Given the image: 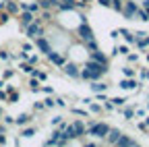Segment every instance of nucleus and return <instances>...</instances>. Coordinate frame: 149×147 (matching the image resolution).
<instances>
[{
	"label": "nucleus",
	"instance_id": "nucleus-1",
	"mask_svg": "<svg viewBox=\"0 0 149 147\" xmlns=\"http://www.w3.org/2000/svg\"><path fill=\"white\" fill-rule=\"evenodd\" d=\"M106 70H108V66H104L95 60H85V64L79 70V77L85 79V81H100Z\"/></svg>",
	"mask_w": 149,
	"mask_h": 147
},
{
	"label": "nucleus",
	"instance_id": "nucleus-2",
	"mask_svg": "<svg viewBox=\"0 0 149 147\" xmlns=\"http://www.w3.org/2000/svg\"><path fill=\"white\" fill-rule=\"evenodd\" d=\"M77 40H79L81 44H85V42H89V40H95V38H93V29L87 25V21H81V23L77 25Z\"/></svg>",
	"mask_w": 149,
	"mask_h": 147
},
{
	"label": "nucleus",
	"instance_id": "nucleus-3",
	"mask_svg": "<svg viewBox=\"0 0 149 147\" xmlns=\"http://www.w3.org/2000/svg\"><path fill=\"white\" fill-rule=\"evenodd\" d=\"M108 128H110V126H108L106 122H93V124L87 126V135L95 137V139H104L106 133H108Z\"/></svg>",
	"mask_w": 149,
	"mask_h": 147
},
{
	"label": "nucleus",
	"instance_id": "nucleus-4",
	"mask_svg": "<svg viewBox=\"0 0 149 147\" xmlns=\"http://www.w3.org/2000/svg\"><path fill=\"white\" fill-rule=\"evenodd\" d=\"M25 33H27V38L35 40V38H40V35H46V29H44L42 21L35 17V21H33L31 25H27V27H25Z\"/></svg>",
	"mask_w": 149,
	"mask_h": 147
},
{
	"label": "nucleus",
	"instance_id": "nucleus-5",
	"mask_svg": "<svg viewBox=\"0 0 149 147\" xmlns=\"http://www.w3.org/2000/svg\"><path fill=\"white\" fill-rule=\"evenodd\" d=\"M139 10V4L135 0H122V8H120V15H124L126 19H135V15Z\"/></svg>",
	"mask_w": 149,
	"mask_h": 147
},
{
	"label": "nucleus",
	"instance_id": "nucleus-6",
	"mask_svg": "<svg viewBox=\"0 0 149 147\" xmlns=\"http://www.w3.org/2000/svg\"><path fill=\"white\" fill-rule=\"evenodd\" d=\"M46 58H48V60H50L52 64H56V66H60V68H62V66H64V62H66V58L62 56L60 52H56V50H50V52L46 54Z\"/></svg>",
	"mask_w": 149,
	"mask_h": 147
},
{
	"label": "nucleus",
	"instance_id": "nucleus-7",
	"mask_svg": "<svg viewBox=\"0 0 149 147\" xmlns=\"http://www.w3.org/2000/svg\"><path fill=\"white\" fill-rule=\"evenodd\" d=\"M35 48L40 52H44V54H48L52 50V44L46 40V35H40V38H35Z\"/></svg>",
	"mask_w": 149,
	"mask_h": 147
},
{
	"label": "nucleus",
	"instance_id": "nucleus-8",
	"mask_svg": "<svg viewBox=\"0 0 149 147\" xmlns=\"http://www.w3.org/2000/svg\"><path fill=\"white\" fill-rule=\"evenodd\" d=\"M62 70L66 72L68 77H72V79H79V70H81V68H79L77 64H74V62H64Z\"/></svg>",
	"mask_w": 149,
	"mask_h": 147
},
{
	"label": "nucleus",
	"instance_id": "nucleus-9",
	"mask_svg": "<svg viewBox=\"0 0 149 147\" xmlns=\"http://www.w3.org/2000/svg\"><path fill=\"white\" fill-rule=\"evenodd\" d=\"M33 21H35V15H33V13H27V10H23L21 17H19V25H21L23 29H25L27 25H31Z\"/></svg>",
	"mask_w": 149,
	"mask_h": 147
},
{
	"label": "nucleus",
	"instance_id": "nucleus-10",
	"mask_svg": "<svg viewBox=\"0 0 149 147\" xmlns=\"http://www.w3.org/2000/svg\"><path fill=\"white\" fill-rule=\"evenodd\" d=\"M89 60H95V62H100V64L108 66V56H106L104 52H100V50H95V52H89Z\"/></svg>",
	"mask_w": 149,
	"mask_h": 147
},
{
	"label": "nucleus",
	"instance_id": "nucleus-11",
	"mask_svg": "<svg viewBox=\"0 0 149 147\" xmlns=\"http://www.w3.org/2000/svg\"><path fill=\"white\" fill-rule=\"evenodd\" d=\"M72 131H74V137H77V139H81L83 135H87V126L83 124V122H72Z\"/></svg>",
	"mask_w": 149,
	"mask_h": 147
},
{
	"label": "nucleus",
	"instance_id": "nucleus-12",
	"mask_svg": "<svg viewBox=\"0 0 149 147\" xmlns=\"http://www.w3.org/2000/svg\"><path fill=\"white\" fill-rule=\"evenodd\" d=\"M120 135H122V133L118 131V128H108V133H106V137H104V139H106L108 143L114 145V143L118 141V137H120Z\"/></svg>",
	"mask_w": 149,
	"mask_h": 147
},
{
	"label": "nucleus",
	"instance_id": "nucleus-13",
	"mask_svg": "<svg viewBox=\"0 0 149 147\" xmlns=\"http://www.w3.org/2000/svg\"><path fill=\"white\" fill-rule=\"evenodd\" d=\"M133 143H135V141L130 139L128 135H120V137H118V141H116L114 145H116V147H130Z\"/></svg>",
	"mask_w": 149,
	"mask_h": 147
},
{
	"label": "nucleus",
	"instance_id": "nucleus-14",
	"mask_svg": "<svg viewBox=\"0 0 149 147\" xmlns=\"http://www.w3.org/2000/svg\"><path fill=\"white\" fill-rule=\"evenodd\" d=\"M37 4H40V8H44V10H50V8H56L58 0H37Z\"/></svg>",
	"mask_w": 149,
	"mask_h": 147
},
{
	"label": "nucleus",
	"instance_id": "nucleus-15",
	"mask_svg": "<svg viewBox=\"0 0 149 147\" xmlns=\"http://www.w3.org/2000/svg\"><path fill=\"white\" fill-rule=\"evenodd\" d=\"M118 85H120L122 89H137V87H139V83L135 81V77H133V79H124V81H120Z\"/></svg>",
	"mask_w": 149,
	"mask_h": 147
},
{
	"label": "nucleus",
	"instance_id": "nucleus-16",
	"mask_svg": "<svg viewBox=\"0 0 149 147\" xmlns=\"http://www.w3.org/2000/svg\"><path fill=\"white\" fill-rule=\"evenodd\" d=\"M106 89H108V85L106 83H100V81H93V85H91L93 93H100V91H106Z\"/></svg>",
	"mask_w": 149,
	"mask_h": 147
},
{
	"label": "nucleus",
	"instance_id": "nucleus-17",
	"mask_svg": "<svg viewBox=\"0 0 149 147\" xmlns=\"http://www.w3.org/2000/svg\"><path fill=\"white\" fill-rule=\"evenodd\" d=\"M83 48H85L87 52H95V50H100V46H97V42H95V40L85 42V44H83Z\"/></svg>",
	"mask_w": 149,
	"mask_h": 147
},
{
	"label": "nucleus",
	"instance_id": "nucleus-18",
	"mask_svg": "<svg viewBox=\"0 0 149 147\" xmlns=\"http://www.w3.org/2000/svg\"><path fill=\"white\" fill-rule=\"evenodd\" d=\"M29 120H31V116H29V114H19V116L15 118V122H17L19 126H23V124H27Z\"/></svg>",
	"mask_w": 149,
	"mask_h": 147
},
{
	"label": "nucleus",
	"instance_id": "nucleus-19",
	"mask_svg": "<svg viewBox=\"0 0 149 147\" xmlns=\"http://www.w3.org/2000/svg\"><path fill=\"white\" fill-rule=\"evenodd\" d=\"M135 19H139V21H149V15H147L145 8L139 6V10H137V15H135Z\"/></svg>",
	"mask_w": 149,
	"mask_h": 147
},
{
	"label": "nucleus",
	"instance_id": "nucleus-20",
	"mask_svg": "<svg viewBox=\"0 0 149 147\" xmlns=\"http://www.w3.org/2000/svg\"><path fill=\"white\" fill-rule=\"evenodd\" d=\"M110 102L114 104V108H120V106H124V102H126V100H124V98H112Z\"/></svg>",
	"mask_w": 149,
	"mask_h": 147
},
{
	"label": "nucleus",
	"instance_id": "nucleus-21",
	"mask_svg": "<svg viewBox=\"0 0 149 147\" xmlns=\"http://www.w3.org/2000/svg\"><path fill=\"white\" fill-rule=\"evenodd\" d=\"M29 85H31V91H35V93H37V91H40V79H35V77H33Z\"/></svg>",
	"mask_w": 149,
	"mask_h": 147
},
{
	"label": "nucleus",
	"instance_id": "nucleus-22",
	"mask_svg": "<svg viewBox=\"0 0 149 147\" xmlns=\"http://www.w3.org/2000/svg\"><path fill=\"white\" fill-rule=\"evenodd\" d=\"M124 77H126V79H133V77H135V68L124 66Z\"/></svg>",
	"mask_w": 149,
	"mask_h": 147
},
{
	"label": "nucleus",
	"instance_id": "nucleus-23",
	"mask_svg": "<svg viewBox=\"0 0 149 147\" xmlns=\"http://www.w3.org/2000/svg\"><path fill=\"white\" fill-rule=\"evenodd\" d=\"M35 135V128H25V131L21 133V137H25V139H29V137H33Z\"/></svg>",
	"mask_w": 149,
	"mask_h": 147
},
{
	"label": "nucleus",
	"instance_id": "nucleus-24",
	"mask_svg": "<svg viewBox=\"0 0 149 147\" xmlns=\"http://www.w3.org/2000/svg\"><path fill=\"white\" fill-rule=\"evenodd\" d=\"M70 112H72V114H77V116H85V118H87V110H81V108H72Z\"/></svg>",
	"mask_w": 149,
	"mask_h": 147
},
{
	"label": "nucleus",
	"instance_id": "nucleus-25",
	"mask_svg": "<svg viewBox=\"0 0 149 147\" xmlns=\"http://www.w3.org/2000/svg\"><path fill=\"white\" fill-rule=\"evenodd\" d=\"M37 62H40V58H37V54H33V56H27V64H37Z\"/></svg>",
	"mask_w": 149,
	"mask_h": 147
},
{
	"label": "nucleus",
	"instance_id": "nucleus-26",
	"mask_svg": "<svg viewBox=\"0 0 149 147\" xmlns=\"http://www.w3.org/2000/svg\"><path fill=\"white\" fill-rule=\"evenodd\" d=\"M21 70H23V72H27V75H31L33 66H31V64H27V62H23V64H21Z\"/></svg>",
	"mask_w": 149,
	"mask_h": 147
},
{
	"label": "nucleus",
	"instance_id": "nucleus-27",
	"mask_svg": "<svg viewBox=\"0 0 149 147\" xmlns=\"http://www.w3.org/2000/svg\"><path fill=\"white\" fill-rule=\"evenodd\" d=\"M6 100H8V102H13V104H15V102H17V100H19V93H17V91H10V93H8V98H6Z\"/></svg>",
	"mask_w": 149,
	"mask_h": 147
},
{
	"label": "nucleus",
	"instance_id": "nucleus-28",
	"mask_svg": "<svg viewBox=\"0 0 149 147\" xmlns=\"http://www.w3.org/2000/svg\"><path fill=\"white\" fill-rule=\"evenodd\" d=\"M116 52H118V54H124V56H126V54H128V46H116Z\"/></svg>",
	"mask_w": 149,
	"mask_h": 147
},
{
	"label": "nucleus",
	"instance_id": "nucleus-29",
	"mask_svg": "<svg viewBox=\"0 0 149 147\" xmlns=\"http://www.w3.org/2000/svg\"><path fill=\"white\" fill-rule=\"evenodd\" d=\"M44 106H46V108H54V106H56V100L48 98V100H44Z\"/></svg>",
	"mask_w": 149,
	"mask_h": 147
},
{
	"label": "nucleus",
	"instance_id": "nucleus-30",
	"mask_svg": "<svg viewBox=\"0 0 149 147\" xmlns=\"http://www.w3.org/2000/svg\"><path fill=\"white\" fill-rule=\"evenodd\" d=\"M13 75H15V70H13V68H8V70H4V75H2V79H4V81H8V79H10Z\"/></svg>",
	"mask_w": 149,
	"mask_h": 147
},
{
	"label": "nucleus",
	"instance_id": "nucleus-31",
	"mask_svg": "<svg viewBox=\"0 0 149 147\" xmlns=\"http://www.w3.org/2000/svg\"><path fill=\"white\" fill-rule=\"evenodd\" d=\"M133 116H135V110L133 108H126L124 110V118H133Z\"/></svg>",
	"mask_w": 149,
	"mask_h": 147
},
{
	"label": "nucleus",
	"instance_id": "nucleus-32",
	"mask_svg": "<svg viewBox=\"0 0 149 147\" xmlns=\"http://www.w3.org/2000/svg\"><path fill=\"white\" fill-rule=\"evenodd\" d=\"M145 35H147L145 31H137V33H135V42H139V40H143V38H145Z\"/></svg>",
	"mask_w": 149,
	"mask_h": 147
},
{
	"label": "nucleus",
	"instance_id": "nucleus-33",
	"mask_svg": "<svg viewBox=\"0 0 149 147\" xmlns=\"http://www.w3.org/2000/svg\"><path fill=\"white\" fill-rule=\"evenodd\" d=\"M126 58H128V62H137V60H139L137 54H126Z\"/></svg>",
	"mask_w": 149,
	"mask_h": 147
},
{
	"label": "nucleus",
	"instance_id": "nucleus-34",
	"mask_svg": "<svg viewBox=\"0 0 149 147\" xmlns=\"http://www.w3.org/2000/svg\"><path fill=\"white\" fill-rule=\"evenodd\" d=\"M8 19H10V15H8V13H2V15H0V23H6Z\"/></svg>",
	"mask_w": 149,
	"mask_h": 147
},
{
	"label": "nucleus",
	"instance_id": "nucleus-35",
	"mask_svg": "<svg viewBox=\"0 0 149 147\" xmlns=\"http://www.w3.org/2000/svg\"><path fill=\"white\" fill-rule=\"evenodd\" d=\"M33 108L37 110V112H40V110H46V106H44L42 102H35V104H33Z\"/></svg>",
	"mask_w": 149,
	"mask_h": 147
},
{
	"label": "nucleus",
	"instance_id": "nucleus-36",
	"mask_svg": "<svg viewBox=\"0 0 149 147\" xmlns=\"http://www.w3.org/2000/svg\"><path fill=\"white\" fill-rule=\"evenodd\" d=\"M97 100H100V102H106V100H108L106 91H100V93H97Z\"/></svg>",
	"mask_w": 149,
	"mask_h": 147
},
{
	"label": "nucleus",
	"instance_id": "nucleus-37",
	"mask_svg": "<svg viewBox=\"0 0 149 147\" xmlns=\"http://www.w3.org/2000/svg\"><path fill=\"white\" fill-rule=\"evenodd\" d=\"M40 91H44V93H48V95H52V87H48V85H46V87H40Z\"/></svg>",
	"mask_w": 149,
	"mask_h": 147
},
{
	"label": "nucleus",
	"instance_id": "nucleus-38",
	"mask_svg": "<svg viewBox=\"0 0 149 147\" xmlns=\"http://www.w3.org/2000/svg\"><path fill=\"white\" fill-rule=\"evenodd\" d=\"M60 122H62V116H54V118H52V124H54V126L60 124Z\"/></svg>",
	"mask_w": 149,
	"mask_h": 147
},
{
	"label": "nucleus",
	"instance_id": "nucleus-39",
	"mask_svg": "<svg viewBox=\"0 0 149 147\" xmlns=\"http://www.w3.org/2000/svg\"><path fill=\"white\" fill-rule=\"evenodd\" d=\"M141 2H143V4H141V8H145V10H147V15H149V0H141Z\"/></svg>",
	"mask_w": 149,
	"mask_h": 147
},
{
	"label": "nucleus",
	"instance_id": "nucleus-40",
	"mask_svg": "<svg viewBox=\"0 0 149 147\" xmlns=\"http://www.w3.org/2000/svg\"><path fill=\"white\" fill-rule=\"evenodd\" d=\"M8 56H10V54H8V52H4V50H2V52H0V60H8Z\"/></svg>",
	"mask_w": 149,
	"mask_h": 147
},
{
	"label": "nucleus",
	"instance_id": "nucleus-41",
	"mask_svg": "<svg viewBox=\"0 0 149 147\" xmlns=\"http://www.w3.org/2000/svg\"><path fill=\"white\" fill-rule=\"evenodd\" d=\"M89 106H91V112H100V110H102V108H100L97 104H93V102H91Z\"/></svg>",
	"mask_w": 149,
	"mask_h": 147
},
{
	"label": "nucleus",
	"instance_id": "nucleus-42",
	"mask_svg": "<svg viewBox=\"0 0 149 147\" xmlns=\"http://www.w3.org/2000/svg\"><path fill=\"white\" fill-rule=\"evenodd\" d=\"M23 50H25V52H31V50H33V46H31L29 42H25V44H23Z\"/></svg>",
	"mask_w": 149,
	"mask_h": 147
},
{
	"label": "nucleus",
	"instance_id": "nucleus-43",
	"mask_svg": "<svg viewBox=\"0 0 149 147\" xmlns=\"http://www.w3.org/2000/svg\"><path fill=\"white\" fill-rule=\"evenodd\" d=\"M6 98H8V93H6V91H4V89H0V100H2V102H4Z\"/></svg>",
	"mask_w": 149,
	"mask_h": 147
},
{
	"label": "nucleus",
	"instance_id": "nucleus-44",
	"mask_svg": "<svg viewBox=\"0 0 149 147\" xmlns=\"http://www.w3.org/2000/svg\"><path fill=\"white\" fill-rule=\"evenodd\" d=\"M100 6H110V0H97Z\"/></svg>",
	"mask_w": 149,
	"mask_h": 147
},
{
	"label": "nucleus",
	"instance_id": "nucleus-45",
	"mask_svg": "<svg viewBox=\"0 0 149 147\" xmlns=\"http://www.w3.org/2000/svg\"><path fill=\"white\" fill-rule=\"evenodd\" d=\"M15 122V118H10V116H4V124H13Z\"/></svg>",
	"mask_w": 149,
	"mask_h": 147
},
{
	"label": "nucleus",
	"instance_id": "nucleus-46",
	"mask_svg": "<svg viewBox=\"0 0 149 147\" xmlns=\"http://www.w3.org/2000/svg\"><path fill=\"white\" fill-rule=\"evenodd\" d=\"M141 79H147V81H149V70H143V72H141Z\"/></svg>",
	"mask_w": 149,
	"mask_h": 147
},
{
	"label": "nucleus",
	"instance_id": "nucleus-47",
	"mask_svg": "<svg viewBox=\"0 0 149 147\" xmlns=\"http://www.w3.org/2000/svg\"><path fill=\"white\" fill-rule=\"evenodd\" d=\"M6 143V137H4V133H0V145H4Z\"/></svg>",
	"mask_w": 149,
	"mask_h": 147
},
{
	"label": "nucleus",
	"instance_id": "nucleus-48",
	"mask_svg": "<svg viewBox=\"0 0 149 147\" xmlns=\"http://www.w3.org/2000/svg\"><path fill=\"white\" fill-rule=\"evenodd\" d=\"M135 114H137L139 118H143V116H145V110H137V112H135Z\"/></svg>",
	"mask_w": 149,
	"mask_h": 147
},
{
	"label": "nucleus",
	"instance_id": "nucleus-49",
	"mask_svg": "<svg viewBox=\"0 0 149 147\" xmlns=\"http://www.w3.org/2000/svg\"><path fill=\"white\" fill-rule=\"evenodd\" d=\"M56 106H66V104H64V100H62V98H58V100H56Z\"/></svg>",
	"mask_w": 149,
	"mask_h": 147
},
{
	"label": "nucleus",
	"instance_id": "nucleus-50",
	"mask_svg": "<svg viewBox=\"0 0 149 147\" xmlns=\"http://www.w3.org/2000/svg\"><path fill=\"white\" fill-rule=\"evenodd\" d=\"M83 147H97V143H85Z\"/></svg>",
	"mask_w": 149,
	"mask_h": 147
},
{
	"label": "nucleus",
	"instance_id": "nucleus-51",
	"mask_svg": "<svg viewBox=\"0 0 149 147\" xmlns=\"http://www.w3.org/2000/svg\"><path fill=\"white\" fill-rule=\"evenodd\" d=\"M145 126H149V116H147V118H145Z\"/></svg>",
	"mask_w": 149,
	"mask_h": 147
},
{
	"label": "nucleus",
	"instance_id": "nucleus-52",
	"mask_svg": "<svg viewBox=\"0 0 149 147\" xmlns=\"http://www.w3.org/2000/svg\"><path fill=\"white\" fill-rule=\"evenodd\" d=\"M44 147H58V145H52V143H50V145H44Z\"/></svg>",
	"mask_w": 149,
	"mask_h": 147
},
{
	"label": "nucleus",
	"instance_id": "nucleus-53",
	"mask_svg": "<svg viewBox=\"0 0 149 147\" xmlns=\"http://www.w3.org/2000/svg\"><path fill=\"white\" fill-rule=\"evenodd\" d=\"M2 85H4V79H2V81H0V89H2Z\"/></svg>",
	"mask_w": 149,
	"mask_h": 147
},
{
	"label": "nucleus",
	"instance_id": "nucleus-54",
	"mask_svg": "<svg viewBox=\"0 0 149 147\" xmlns=\"http://www.w3.org/2000/svg\"><path fill=\"white\" fill-rule=\"evenodd\" d=\"M130 147H141V145H137V143H133V145H130Z\"/></svg>",
	"mask_w": 149,
	"mask_h": 147
},
{
	"label": "nucleus",
	"instance_id": "nucleus-55",
	"mask_svg": "<svg viewBox=\"0 0 149 147\" xmlns=\"http://www.w3.org/2000/svg\"><path fill=\"white\" fill-rule=\"evenodd\" d=\"M0 120H2V108H0Z\"/></svg>",
	"mask_w": 149,
	"mask_h": 147
},
{
	"label": "nucleus",
	"instance_id": "nucleus-56",
	"mask_svg": "<svg viewBox=\"0 0 149 147\" xmlns=\"http://www.w3.org/2000/svg\"><path fill=\"white\" fill-rule=\"evenodd\" d=\"M0 133H4V126H0Z\"/></svg>",
	"mask_w": 149,
	"mask_h": 147
},
{
	"label": "nucleus",
	"instance_id": "nucleus-57",
	"mask_svg": "<svg viewBox=\"0 0 149 147\" xmlns=\"http://www.w3.org/2000/svg\"><path fill=\"white\" fill-rule=\"evenodd\" d=\"M147 60H149V54H147Z\"/></svg>",
	"mask_w": 149,
	"mask_h": 147
},
{
	"label": "nucleus",
	"instance_id": "nucleus-58",
	"mask_svg": "<svg viewBox=\"0 0 149 147\" xmlns=\"http://www.w3.org/2000/svg\"><path fill=\"white\" fill-rule=\"evenodd\" d=\"M147 108H149V104H147Z\"/></svg>",
	"mask_w": 149,
	"mask_h": 147
}]
</instances>
